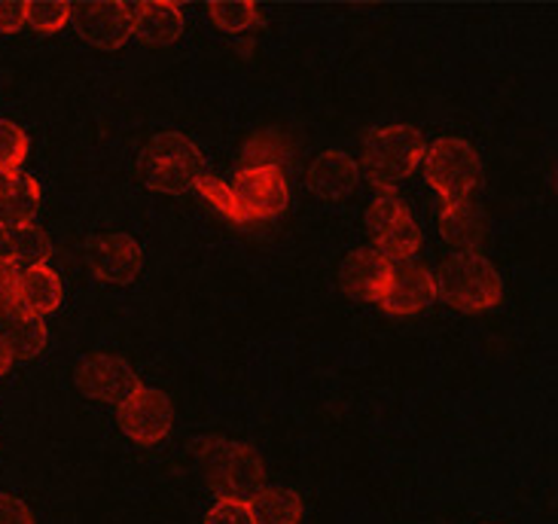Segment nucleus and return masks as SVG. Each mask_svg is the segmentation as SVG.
Listing matches in <instances>:
<instances>
[{"instance_id":"obj_19","label":"nucleus","mask_w":558,"mask_h":524,"mask_svg":"<svg viewBox=\"0 0 558 524\" xmlns=\"http://www.w3.org/2000/svg\"><path fill=\"white\" fill-rule=\"evenodd\" d=\"M0 339L13 351V360H34L44 354L49 330H46L44 317L25 315V312L13 308L10 315L0 317Z\"/></svg>"},{"instance_id":"obj_12","label":"nucleus","mask_w":558,"mask_h":524,"mask_svg":"<svg viewBox=\"0 0 558 524\" xmlns=\"http://www.w3.org/2000/svg\"><path fill=\"white\" fill-rule=\"evenodd\" d=\"M86 263L107 284H132L144 269V251L132 235L107 232L86 244Z\"/></svg>"},{"instance_id":"obj_13","label":"nucleus","mask_w":558,"mask_h":524,"mask_svg":"<svg viewBox=\"0 0 558 524\" xmlns=\"http://www.w3.org/2000/svg\"><path fill=\"white\" fill-rule=\"evenodd\" d=\"M388 271H391V259L366 247V251H354L351 256H345V263L339 269V284L351 300L378 302L381 290L388 284Z\"/></svg>"},{"instance_id":"obj_25","label":"nucleus","mask_w":558,"mask_h":524,"mask_svg":"<svg viewBox=\"0 0 558 524\" xmlns=\"http://www.w3.org/2000/svg\"><path fill=\"white\" fill-rule=\"evenodd\" d=\"M208 15H211L214 25L227 34H242L259 22V10L254 3H211Z\"/></svg>"},{"instance_id":"obj_28","label":"nucleus","mask_w":558,"mask_h":524,"mask_svg":"<svg viewBox=\"0 0 558 524\" xmlns=\"http://www.w3.org/2000/svg\"><path fill=\"white\" fill-rule=\"evenodd\" d=\"M0 524H37L34 522V512L22 500L13 495H0Z\"/></svg>"},{"instance_id":"obj_6","label":"nucleus","mask_w":558,"mask_h":524,"mask_svg":"<svg viewBox=\"0 0 558 524\" xmlns=\"http://www.w3.org/2000/svg\"><path fill=\"white\" fill-rule=\"evenodd\" d=\"M366 232L373 239V251L385 254L388 259H409L422 247V226L415 220V214L403 205V198L388 190L378 193L369 208H366Z\"/></svg>"},{"instance_id":"obj_32","label":"nucleus","mask_w":558,"mask_h":524,"mask_svg":"<svg viewBox=\"0 0 558 524\" xmlns=\"http://www.w3.org/2000/svg\"><path fill=\"white\" fill-rule=\"evenodd\" d=\"M13 369V351L7 348V342L0 339V375H7Z\"/></svg>"},{"instance_id":"obj_4","label":"nucleus","mask_w":558,"mask_h":524,"mask_svg":"<svg viewBox=\"0 0 558 524\" xmlns=\"http://www.w3.org/2000/svg\"><path fill=\"white\" fill-rule=\"evenodd\" d=\"M424 137L412 125H381L363 137V162L366 178L381 190H391L422 166Z\"/></svg>"},{"instance_id":"obj_11","label":"nucleus","mask_w":558,"mask_h":524,"mask_svg":"<svg viewBox=\"0 0 558 524\" xmlns=\"http://www.w3.org/2000/svg\"><path fill=\"white\" fill-rule=\"evenodd\" d=\"M437 300L434 293V275L424 269L422 263L409 259H391V271H388V284L381 290L378 305L388 315H418L430 302Z\"/></svg>"},{"instance_id":"obj_15","label":"nucleus","mask_w":558,"mask_h":524,"mask_svg":"<svg viewBox=\"0 0 558 524\" xmlns=\"http://www.w3.org/2000/svg\"><path fill=\"white\" fill-rule=\"evenodd\" d=\"M64 300L61 278L49 266H34L15 275V308L25 315L46 317L52 315Z\"/></svg>"},{"instance_id":"obj_20","label":"nucleus","mask_w":558,"mask_h":524,"mask_svg":"<svg viewBox=\"0 0 558 524\" xmlns=\"http://www.w3.org/2000/svg\"><path fill=\"white\" fill-rule=\"evenodd\" d=\"M251 515L257 524H300L302 497L290 488H263L257 497L247 500Z\"/></svg>"},{"instance_id":"obj_18","label":"nucleus","mask_w":558,"mask_h":524,"mask_svg":"<svg viewBox=\"0 0 558 524\" xmlns=\"http://www.w3.org/2000/svg\"><path fill=\"white\" fill-rule=\"evenodd\" d=\"M40 186L28 174H0V226L19 229L37 220Z\"/></svg>"},{"instance_id":"obj_9","label":"nucleus","mask_w":558,"mask_h":524,"mask_svg":"<svg viewBox=\"0 0 558 524\" xmlns=\"http://www.w3.org/2000/svg\"><path fill=\"white\" fill-rule=\"evenodd\" d=\"M120 430L135 446H156L174 427V405L168 393L156 388H141L120 405Z\"/></svg>"},{"instance_id":"obj_31","label":"nucleus","mask_w":558,"mask_h":524,"mask_svg":"<svg viewBox=\"0 0 558 524\" xmlns=\"http://www.w3.org/2000/svg\"><path fill=\"white\" fill-rule=\"evenodd\" d=\"M0 263H13V247H10V229L0 226Z\"/></svg>"},{"instance_id":"obj_8","label":"nucleus","mask_w":558,"mask_h":524,"mask_svg":"<svg viewBox=\"0 0 558 524\" xmlns=\"http://www.w3.org/2000/svg\"><path fill=\"white\" fill-rule=\"evenodd\" d=\"M76 388L83 397H89L95 403L117 405L120 409L132 393L141 390L135 366L129 360L110 357V354H95L86 357L76 366Z\"/></svg>"},{"instance_id":"obj_3","label":"nucleus","mask_w":558,"mask_h":524,"mask_svg":"<svg viewBox=\"0 0 558 524\" xmlns=\"http://www.w3.org/2000/svg\"><path fill=\"white\" fill-rule=\"evenodd\" d=\"M434 293L458 312H485L504 300V281L480 251H470L454 254L439 266L434 275Z\"/></svg>"},{"instance_id":"obj_10","label":"nucleus","mask_w":558,"mask_h":524,"mask_svg":"<svg viewBox=\"0 0 558 524\" xmlns=\"http://www.w3.org/2000/svg\"><path fill=\"white\" fill-rule=\"evenodd\" d=\"M71 25L80 34V40H86L101 52H113L135 34V7L80 3V7H71Z\"/></svg>"},{"instance_id":"obj_2","label":"nucleus","mask_w":558,"mask_h":524,"mask_svg":"<svg viewBox=\"0 0 558 524\" xmlns=\"http://www.w3.org/2000/svg\"><path fill=\"white\" fill-rule=\"evenodd\" d=\"M202 473L220 500H251L263 491V461L251 446L227 436H208L198 446Z\"/></svg>"},{"instance_id":"obj_16","label":"nucleus","mask_w":558,"mask_h":524,"mask_svg":"<svg viewBox=\"0 0 558 524\" xmlns=\"http://www.w3.org/2000/svg\"><path fill=\"white\" fill-rule=\"evenodd\" d=\"M439 232L446 244H452L458 254H470L483 244L485 232H488V217H485L483 205L476 202H454L446 205L439 214Z\"/></svg>"},{"instance_id":"obj_21","label":"nucleus","mask_w":558,"mask_h":524,"mask_svg":"<svg viewBox=\"0 0 558 524\" xmlns=\"http://www.w3.org/2000/svg\"><path fill=\"white\" fill-rule=\"evenodd\" d=\"M10 247H13V266L19 271L46 266V259L52 256V241L34 223L10 229Z\"/></svg>"},{"instance_id":"obj_29","label":"nucleus","mask_w":558,"mask_h":524,"mask_svg":"<svg viewBox=\"0 0 558 524\" xmlns=\"http://www.w3.org/2000/svg\"><path fill=\"white\" fill-rule=\"evenodd\" d=\"M15 269L13 263H0V317L15 308Z\"/></svg>"},{"instance_id":"obj_14","label":"nucleus","mask_w":558,"mask_h":524,"mask_svg":"<svg viewBox=\"0 0 558 524\" xmlns=\"http://www.w3.org/2000/svg\"><path fill=\"white\" fill-rule=\"evenodd\" d=\"M361 178V166L354 162V156L342 150H327L317 156L312 168H308V186L317 198L327 202H339L345 195L354 193Z\"/></svg>"},{"instance_id":"obj_7","label":"nucleus","mask_w":558,"mask_h":524,"mask_svg":"<svg viewBox=\"0 0 558 524\" xmlns=\"http://www.w3.org/2000/svg\"><path fill=\"white\" fill-rule=\"evenodd\" d=\"M232 198L242 223H266L287 210L290 186L278 168H242L232 180Z\"/></svg>"},{"instance_id":"obj_5","label":"nucleus","mask_w":558,"mask_h":524,"mask_svg":"<svg viewBox=\"0 0 558 524\" xmlns=\"http://www.w3.org/2000/svg\"><path fill=\"white\" fill-rule=\"evenodd\" d=\"M424 180L437 190L446 205L464 202L483 183V159L464 137H439L422 156Z\"/></svg>"},{"instance_id":"obj_22","label":"nucleus","mask_w":558,"mask_h":524,"mask_svg":"<svg viewBox=\"0 0 558 524\" xmlns=\"http://www.w3.org/2000/svg\"><path fill=\"white\" fill-rule=\"evenodd\" d=\"M290 162V147L278 132H263L254 141H247L242 156V168H278L284 171Z\"/></svg>"},{"instance_id":"obj_17","label":"nucleus","mask_w":558,"mask_h":524,"mask_svg":"<svg viewBox=\"0 0 558 524\" xmlns=\"http://www.w3.org/2000/svg\"><path fill=\"white\" fill-rule=\"evenodd\" d=\"M186 28L178 3H137L135 7V37L144 46L166 49L178 44Z\"/></svg>"},{"instance_id":"obj_24","label":"nucleus","mask_w":558,"mask_h":524,"mask_svg":"<svg viewBox=\"0 0 558 524\" xmlns=\"http://www.w3.org/2000/svg\"><path fill=\"white\" fill-rule=\"evenodd\" d=\"M28 156V135L10 120H0V174H19Z\"/></svg>"},{"instance_id":"obj_1","label":"nucleus","mask_w":558,"mask_h":524,"mask_svg":"<svg viewBox=\"0 0 558 524\" xmlns=\"http://www.w3.org/2000/svg\"><path fill=\"white\" fill-rule=\"evenodd\" d=\"M202 174H205V156L196 147V141L178 132L153 135L137 156V178L153 193L181 195L193 190Z\"/></svg>"},{"instance_id":"obj_23","label":"nucleus","mask_w":558,"mask_h":524,"mask_svg":"<svg viewBox=\"0 0 558 524\" xmlns=\"http://www.w3.org/2000/svg\"><path fill=\"white\" fill-rule=\"evenodd\" d=\"M198 195H202V202L214 208L220 217H227L232 223H242V214L235 208V198H232V186H229L227 180H220L217 174H202L196 180V186H193Z\"/></svg>"},{"instance_id":"obj_27","label":"nucleus","mask_w":558,"mask_h":524,"mask_svg":"<svg viewBox=\"0 0 558 524\" xmlns=\"http://www.w3.org/2000/svg\"><path fill=\"white\" fill-rule=\"evenodd\" d=\"M205 524H257L254 515H251V507L247 500H217L208 515H205Z\"/></svg>"},{"instance_id":"obj_26","label":"nucleus","mask_w":558,"mask_h":524,"mask_svg":"<svg viewBox=\"0 0 558 524\" xmlns=\"http://www.w3.org/2000/svg\"><path fill=\"white\" fill-rule=\"evenodd\" d=\"M71 22V3H25V28L52 34Z\"/></svg>"},{"instance_id":"obj_30","label":"nucleus","mask_w":558,"mask_h":524,"mask_svg":"<svg viewBox=\"0 0 558 524\" xmlns=\"http://www.w3.org/2000/svg\"><path fill=\"white\" fill-rule=\"evenodd\" d=\"M25 28V3H0V34Z\"/></svg>"}]
</instances>
